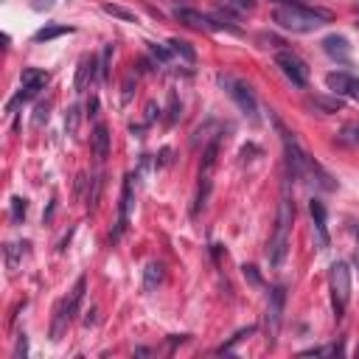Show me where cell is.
Wrapping results in <instances>:
<instances>
[{"label":"cell","mask_w":359,"mask_h":359,"mask_svg":"<svg viewBox=\"0 0 359 359\" xmlns=\"http://www.w3.org/2000/svg\"><path fill=\"white\" fill-rule=\"evenodd\" d=\"M292 217H295V208H292V199H290V180L283 183V194H281V202H278V219H275V233L269 239V247H267V258L272 267H281L286 253H290V228H292Z\"/></svg>","instance_id":"1"},{"label":"cell","mask_w":359,"mask_h":359,"mask_svg":"<svg viewBox=\"0 0 359 359\" xmlns=\"http://www.w3.org/2000/svg\"><path fill=\"white\" fill-rule=\"evenodd\" d=\"M275 23L286 31H292V34H309L320 26H326L331 20V12L326 9H306L301 3H283L275 9Z\"/></svg>","instance_id":"2"},{"label":"cell","mask_w":359,"mask_h":359,"mask_svg":"<svg viewBox=\"0 0 359 359\" xmlns=\"http://www.w3.org/2000/svg\"><path fill=\"white\" fill-rule=\"evenodd\" d=\"M85 290H87V278L82 275L76 281V286L67 292V298L59 301L56 312H53V320H51V340H62V334L67 331V326L74 323V317L79 315V306H82V298H85Z\"/></svg>","instance_id":"3"},{"label":"cell","mask_w":359,"mask_h":359,"mask_svg":"<svg viewBox=\"0 0 359 359\" xmlns=\"http://www.w3.org/2000/svg\"><path fill=\"white\" fill-rule=\"evenodd\" d=\"M328 286H331V303H334V315L342 317L348 301H351V269L345 261H334L331 272H328Z\"/></svg>","instance_id":"4"},{"label":"cell","mask_w":359,"mask_h":359,"mask_svg":"<svg viewBox=\"0 0 359 359\" xmlns=\"http://www.w3.org/2000/svg\"><path fill=\"white\" fill-rule=\"evenodd\" d=\"M219 85L225 87V93L236 101V107H239L247 118H253V121L258 118V101H256L250 85H244V82H239V79H233V76H219Z\"/></svg>","instance_id":"5"},{"label":"cell","mask_w":359,"mask_h":359,"mask_svg":"<svg viewBox=\"0 0 359 359\" xmlns=\"http://www.w3.org/2000/svg\"><path fill=\"white\" fill-rule=\"evenodd\" d=\"M275 65L281 67V74L290 79L295 87H306V82H309V67H306V62H303L298 53L281 51V53L275 56Z\"/></svg>","instance_id":"6"},{"label":"cell","mask_w":359,"mask_h":359,"mask_svg":"<svg viewBox=\"0 0 359 359\" xmlns=\"http://www.w3.org/2000/svg\"><path fill=\"white\" fill-rule=\"evenodd\" d=\"M45 85H48V74H45V70L26 67V70H23V76H20V93L9 101V110H15V107H17V104H23V101H31L40 90H45Z\"/></svg>","instance_id":"7"},{"label":"cell","mask_w":359,"mask_h":359,"mask_svg":"<svg viewBox=\"0 0 359 359\" xmlns=\"http://www.w3.org/2000/svg\"><path fill=\"white\" fill-rule=\"evenodd\" d=\"M326 87H328L334 96L359 101V76L348 74V70H334V74H328V76H326Z\"/></svg>","instance_id":"8"},{"label":"cell","mask_w":359,"mask_h":359,"mask_svg":"<svg viewBox=\"0 0 359 359\" xmlns=\"http://www.w3.org/2000/svg\"><path fill=\"white\" fill-rule=\"evenodd\" d=\"M283 301H286V290L283 286H272L269 292V303H267V340L269 345L275 342L278 331H281V317H283Z\"/></svg>","instance_id":"9"},{"label":"cell","mask_w":359,"mask_h":359,"mask_svg":"<svg viewBox=\"0 0 359 359\" xmlns=\"http://www.w3.org/2000/svg\"><path fill=\"white\" fill-rule=\"evenodd\" d=\"M177 17H180V23H185V26H191V28H197V31H222V28H225V31L239 34L236 26L219 23V20H213V17H205V15L194 12V9H177Z\"/></svg>","instance_id":"10"},{"label":"cell","mask_w":359,"mask_h":359,"mask_svg":"<svg viewBox=\"0 0 359 359\" xmlns=\"http://www.w3.org/2000/svg\"><path fill=\"white\" fill-rule=\"evenodd\" d=\"M132 174L124 180V188H121V205H118V228H115V236H121L126 231V222H129V213H132V205H135V185H132Z\"/></svg>","instance_id":"11"},{"label":"cell","mask_w":359,"mask_h":359,"mask_svg":"<svg viewBox=\"0 0 359 359\" xmlns=\"http://www.w3.org/2000/svg\"><path fill=\"white\" fill-rule=\"evenodd\" d=\"M96 67H101V65H99V59H96L93 53H85V56L79 59L76 79H74V90H76V93H82V90L90 87V82L96 79Z\"/></svg>","instance_id":"12"},{"label":"cell","mask_w":359,"mask_h":359,"mask_svg":"<svg viewBox=\"0 0 359 359\" xmlns=\"http://www.w3.org/2000/svg\"><path fill=\"white\" fill-rule=\"evenodd\" d=\"M309 213H312V222H315V233H317V242L320 247H328L331 244V236H328V219H326V205L320 199H312L309 202Z\"/></svg>","instance_id":"13"},{"label":"cell","mask_w":359,"mask_h":359,"mask_svg":"<svg viewBox=\"0 0 359 359\" xmlns=\"http://www.w3.org/2000/svg\"><path fill=\"white\" fill-rule=\"evenodd\" d=\"M323 51H326L331 59H337V62H348V59H351V45H348V40L340 37V34H328V37L323 40Z\"/></svg>","instance_id":"14"},{"label":"cell","mask_w":359,"mask_h":359,"mask_svg":"<svg viewBox=\"0 0 359 359\" xmlns=\"http://www.w3.org/2000/svg\"><path fill=\"white\" fill-rule=\"evenodd\" d=\"M90 147H93L96 160H104V158L110 155V132H107L104 124H99V126L93 129V135H90Z\"/></svg>","instance_id":"15"},{"label":"cell","mask_w":359,"mask_h":359,"mask_svg":"<svg viewBox=\"0 0 359 359\" xmlns=\"http://www.w3.org/2000/svg\"><path fill=\"white\" fill-rule=\"evenodd\" d=\"M306 107L309 110H315V112H323V115H331V112H340L342 110V104H340V99L334 96V99H326V96H309L306 99Z\"/></svg>","instance_id":"16"},{"label":"cell","mask_w":359,"mask_h":359,"mask_svg":"<svg viewBox=\"0 0 359 359\" xmlns=\"http://www.w3.org/2000/svg\"><path fill=\"white\" fill-rule=\"evenodd\" d=\"M65 34H74V28H70V26H45V28H40L34 34V42H51V40L65 37Z\"/></svg>","instance_id":"17"},{"label":"cell","mask_w":359,"mask_h":359,"mask_svg":"<svg viewBox=\"0 0 359 359\" xmlns=\"http://www.w3.org/2000/svg\"><path fill=\"white\" fill-rule=\"evenodd\" d=\"M101 9H104V15H110V17H118V20H124V23H137L135 12H129V9L118 6V3H104Z\"/></svg>","instance_id":"18"},{"label":"cell","mask_w":359,"mask_h":359,"mask_svg":"<svg viewBox=\"0 0 359 359\" xmlns=\"http://www.w3.org/2000/svg\"><path fill=\"white\" fill-rule=\"evenodd\" d=\"M169 45H172V51H174V53H180L185 62H191V65L197 62V51H194L185 40H169Z\"/></svg>","instance_id":"19"},{"label":"cell","mask_w":359,"mask_h":359,"mask_svg":"<svg viewBox=\"0 0 359 359\" xmlns=\"http://www.w3.org/2000/svg\"><path fill=\"white\" fill-rule=\"evenodd\" d=\"M163 281V267L160 264H149L147 267V281H143V290H155V283Z\"/></svg>","instance_id":"20"},{"label":"cell","mask_w":359,"mask_h":359,"mask_svg":"<svg viewBox=\"0 0 359 359\" xmlns=\"http://www.w3.org/2000/svg\"><path fill=\"white\" fill-rule=\"evenodd\" d=\"M149 53H152V59H155V62H163V65L174 56V51H172V48H166V45H160V42H149Z\"/></svg>","instance_id":"21"},{"label":"cell","mask_w":359,"mask_h":359,"mask_svg":"<svg viewBox=\"0 0 359 359\" xmlns=\"http://www.w3.org/2000/svg\"><path fill=\"white\" fill-rule=\"evenodd\" d=\"M26 210H28V202H26L23 197H15V199H12V219H15L17 225L26 219Z\"/></svg>","instance_id":"22"},{"label":"cell","mask_w":359,"mask_h":359,"mask_svg":"<svg viewBox=\"0 0 359 359\" xmlns=\"http://www.w3.org/2000/svg\"><path fill=\"white\" fill-rule=\"evenodd\" d=\"M79 107H70L67 110V115H65V129H67V135H76V129H79Z\"/></svg>","instance_id":"23"},{"label":"cell","mask_w":359,"mask_h":359,"mask_svg":"<svg viewBox=\"0 0 359 359\" xmlns=\"http://www.w3.org/2000/svg\"><path fill=\"white\" fill-rule=\"evenodd\" d=\"M250 334H256V326H247V328L236 331V337H231V340H228V342L219 348V353H225V351H233V345H236V342H242V340H244V337H250Z\"/></svg>","instance_id":"24"},{"label":"cell","mask_w":359,"mask_h":359,"mask_svg":"<svg viewBox=\"0 0 359 359\" xmlns=\"http://www.w3.org/2000/svg\"><path fill=\"white\" fill-rule=\"evenodd\" d=\"M222 9L225 12H250L253 0H222Z\"/></svg>","instance_id":"25"},{"label":"cell","mask_w":359,"mask_h":359,"mask_svg":"<svg viewBox=\"0 0 359 359\" xmlns=\"http://www.w3.org/2000/svg\"><path fill=\"white\" fill-rule=\"evenodd\" d=\"M177 118H180V101H177V96L172 93V96H169V118H166V124H169V126H174V124H177Z\"/></svg>","instance_id":"26"},{"label":"cell","mask_w":359,"mask_h":359,"mask_svg":"<svg viewBox=\"0 0 359 359\" xmlns=\"http://www.w3.org/2000/svg\"><path fill=\"white\" fill-rule=\"evenodd\" d=\"M101 185H104V180L101 177H93V191L87 194V202H90V208L99 202V194H101Z\"/></svg>","instance_id":"27"},{"label":"cell","mask_w":359,"mask_h":359,"mask_svg":"<svg viewBox=\"0 0 359 359\" xmlns=\"http://www.w3.org/2000/svg\"><path fill=\"white\" fill-rule=\"evenodd\" d=\"M26 353H28V337H26V334H20V337H17L15 356H17V359H26Z\"/></svg>","instance_id":"28"},{"label":"cell","mask_w":359,"mask_h":359,"mask_svg":"<svg viewBox=\"0 0 359 359\" xmlns=\"http://www.w3.org/2000/svg\"><path fill=\"white\" fill-rule=\"evenodd\" d=\"M56 6V0H31V9L34 12H51Z\"/></svg>","instance_id":"29"},{"label":"cell","mask_w":359,"mask_h":359,"mask_svg":"<svg viewBox=\"0 0 359 359\" xmlns=\"http://www.w3.org/2000/svg\"><path fill=\"white\" fill-rule=\"evenodd\" d=\"M42 121H48V107L40 104L37 107V115H34V126H42Z\"/></svg>","instance_id":"30"},{"label":"cell","mask_w":359,"mask_h":359,"mask_svg":"<svg viewBox=\"0 0 359 359\" xmlns=\"http://www.w3.org/2000/svg\"><path fill=\"white\" fill-rule=\"evenodd\" d=\"M158 115H160V110H158V107H155V104H147V121H149V124H152V121H155V118H158Z\"/></svg>","instance_id":"31"},{"label":"cell","mask_w":359,"mask_h":359,"mask_svg":"<svg viewBox=\"0 0 359 359\" xmlns=\"http://www.w3.org/2000/svg\"><path fill=\"white\" fill-rule=\"evenodd\" d=\"M244 269V275L253 281V283H261V278H258V272H256V267H242Z\"/></svg>","instance_id":"32"},{"label":"cell","mask_w":359,"mask_h":359,"mask_svg":"<svg viewBox=\"0 0 359 359\" xmlns=\"http://www.w3.org/2000/svg\"><path fill=\"white\" fill-rule=\"evenodd\" d=\"M129 96H132V76H129V79L124 82V101H126Z\"/></svg>","instance_id":"33"},{"label":"cell","mask_w":359,"mask_h":359,"mask_svg":"<svg viewBox=\"0 0 359 359\" xmlns=\"http://www.w3.org/2000/svg\"><path fill=\"white\" fill-rule=\"evenodd\" d=\"M96 110H99V99H90V101H87V112L96 115Z\"/></svg>","instance_id":"34"},{"label":"cell","mask_w":359,"mask_h":359,"mask_svg":"<svg viewBox=\"0 0 359 359\" xmlns=\"http://www.w3.org/2000/svg\"><path fill=\"white\" fill-rule=\"evenodd\" d=\"M353 233H356V242H359V225H356V228H353Z\"/></svg>","instance_id":"35"},{"label":"cell","mask_w":359,"mask_h":359,"mask_svg":"<svg viewBox=\"0 0 359 359\" xmlns=\"http://www.w3.org/2000/svg\"><path fill=\"white\" fill-rule=\"evenodd\" d=\"M283 3H295V0H283Z\"/></svg>","instance_id":"36"},{"label":"cell","mask_w":359,"mask_h":359,"mask_svg":"<svg viewBox=\"0 0 359 359\" xmlns=\"http://www.w3.org/2000/svg\"><path fill=\"white\" fill-rule=\"evenodd\" d=\"M356 135H359V129H356Z\"/></svg>","instance_id":"37"}]
</instances>
